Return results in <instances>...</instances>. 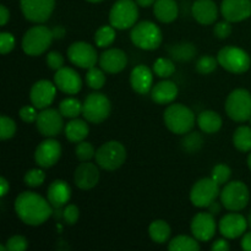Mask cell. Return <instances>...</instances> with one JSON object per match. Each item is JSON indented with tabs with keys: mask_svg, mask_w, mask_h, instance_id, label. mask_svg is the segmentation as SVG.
<instances>
[{
	"mask_svg": "<svg viewBox=\"0 0 251 251\" xmlns=\"http://www.w3.org/2000/svg\"><path fill=\"white\" fill-rule=\"evenodd\" d=\"M248 166H249V168L251 171V153L249 154V157H248Z\"/></svg>",
	"mask_w": 251,
	"mask_h": 251,
	"instance_id": "680465c9",
	"label": "cell"
},
{
	"mask_svg": "<svg viewBox=\"0 0 251 251\" xmlns=\"http://www.w3.org/2000/svg\"><path fill=\"white\" fill-rule=\"evenodd\" d=\"M149 233L151 239L157 244H163L171 237V227L166 221L157 220L150 225Z\"/></svg>",
	"mask_w": 251,
	"mask_h": 251,
	"instance_id": "4dcf8cb0",
	"label": "cell"
},
{
	"mask_svg": "<svg viewBox=\"0 0 251 251\" xmlns=\"http://www.w3.org/2000/svg\"><path fill=\"white\" fill-rule=\"evenodd\" d=\"M15 132H16V124L12 119L9 117L1 115L0 118V139L1 140H9L14 137Z\"/></svg>",
	"mask_w": 251,
	"mask_h": 251,
	"instance_id": "b9f144b4",
	"label": "cell"
},
{
	"mask_svg": "<svg viewBox=\"0 0 251 251\" xmlns=\"http://www.w3.org/2000/svg\"><path fill=\"white\" fill-rule=\"evenodd\" d=\"M100 65L108 74H118L127 65V56L122 49L112 48L103 51L100 56Z\"/></svg>",
	"mask_w": 251,
	"mask_h": 251,
	"instance_id": "44dd1931",
	"label": "cell"
},
{
	"mask_svg": "<svg viewBox=\"0 0 251 251\" xmlns=\"http://www.w3.org/2000/svg\"><path fill=\"white\" fill-rule=\"evenodd\" d=\"M54 83L61 92L66 95H76L82 87L80 75L71 68H61L54 75Z\"/></svg>",
	"mask_w": 251,
	"mask_h": 251,
	"instance_id": "d6986e66",
	"label": "cell"
},
{
	"mask_svg": "<svg viewBox=\"0 0 251 251\" xmlns=\"http://www.w3.org/2000/svg\"><path fill=\"white\" fill-rule=\"evenodd\" d=\"M221 12L229 22H240L251 16V0H223Z\"/></svg>",
	"mask_w": 251,
	"mask_h": 251,
	"instance_id": "ac0fdd59",
	"label": "cell"
},
{
	"mask_svg": "<svg viewBox=\"0 0 251 251\" xmlns=\"http://www.w3.org/2000/svg\"><path fill=\"white\" fill-rule=\"evenodd\" d=\"M115 39V28L110 25V26H102L100 28L97 29L95 34V42L96 46L100 48H105L109 47L110 44L114 42Z\"/></svg>",
	"mask_w": 251,
	"mask_h": 251,
	"instance_id": "e575fe53",
	"label": "cell"
},
{
	"mask_svg": "<svg viewBox=\"0 0 251 251\" xmlns=\"http://www.w3.org/2000/svg\"><path fill=\"white\" fill-rule=\"evenodd\" d=\"M211 249H212V251H228L230 249V245L228 244L227 240L218 239L213 243Z\"/></svg>",
	"mask_w": 251,
	"mask_h": 251,
	"instance_id": "f907efd6",
	"label": "cell"
},
{
	"mask_svg": "<svg viewBox=\"0 0 251 251\" xmlns=\"http://www.w3.org/2000/svg\"><path fill=\"white\" fill-rule=\"evenodd\" d=\"M203 144V139L199 132H191V134L186 135L185 139L183 140V147L186 152L189 153H194L198 152L201 149Z\"/></svg>",
	"mask_w": 251,
	"mask_h": 251,
	"instance_id": "ab89813d",
	"label": "cell"
},
{
	"mask_svg": "<svg viewBox=\"0 0 251 251\" xmlns=\"http://www.w3.org/2000/svg\"><path fill=\"white\" fill-rule=\"evenodd\" d=\"M10 20V12L5 5H0V25L5 26Z\"/></svg>",
	"mask_w": 251,
	"mask_h": 251,
	"instance_id": "816d5d0a",
	"label": "cell"
},
{
	"mask_svg": "<svg viewBox=\"0 0 251 251\" xmlns=\"http://www.w3.org/2000/svg\"><path fill=\"white\" fill-rule=\"evenodd\" d=\"M47 64L51 70H59L64 65V58L58 51H49L47 54Z\"/></svg>",
	"mask_w": 251,
	"mask_h": 251,
	"instance_id": "c3c4849f",
	"label": "cell"
},
{
	"mask_svg": "<svg viewBox=\"0 0 251 251\" xmlns=\"http://www.w3.org/2000/svg\"><path fill=\"white\" fill-rule=\"evenodd\" d=\"M53 39V32L48 27L33 26L22 38V49L27 55L38 56L49 48Z\"/></svg>",
	"mask_w": 251,
	"mask_h": 251,
	"instance_id": "277c9868",
	"label": "cell"
},
{
	"mask_svg": "<svg viewBox=\"0 0 251 251\" xmlns=\"http://www.w3.org/2000/svg\"><path fill=\"white\" fill-rule=\"evenodd\" d=\"M75 184L81 190H90L93 189L100 181V171L97 166L90 162H83L76 168L74 174Z\"/></svg>",
	"mask_w": 251,
	"mask_h": 251,
	"instance_id": "7402d4cb",
	"label": "cell"
},
{
	"mask_svg": "<svg viewBox=\"0 0 251 251\" xmlns=\"http://www.w3.org/2000/svg\"><path fill=\"white\" fill-rule=\"evenodd\" d=\"M218 60L211 55H203L196 61V71L201 75H208L217 68Z\"/></svg>",
	"mask_w": 251,
	"mask_h": 251,
	"instance_id": "74e56055",
	"label": "cell"
},
{
	"mask_svg": "<svg viewBox=\"0 0 251 251\" xmlns=\"http://www.w3.org/2000/svg\"><path fill=\"white\" fill-rule=\"evenodd\" d=\"M207 208H208V212L210 213H212L213 216H216V215H218V213L221 212V203L220 202H217V201H213V202H211L210 205L207 206Z\"/></svg>",
	"mask_w": 251,
	"mask_h": 251,
	"instance_id": "db71d44e",
	"label": "cell"
},
{
	"mask_svg": "<svg viewBox=\"0 0 251 251\" xmlns=\"http://www.w3.org/2000/svg\"><path fill=\"white\" fill-rule=\"evenodd\" d=\"M37 108L31 107V105H26V107H22L20 109L19 114L20 118L24 120L25 123H36L37 118H38V113H37Z\"/></svg>",
	"mask_w": 251,
	"mask_h": 251,
	"instance_id": "681fc988",
	"label": "cell"
},
{
	"mask_svg": "<svg viewBox=\"0 0 251 251\" xmlns=\"http://www.w3.org/2000/svg\"><path fill=\"white\" fill-rule=\"evenodd\" d=\"M7 251H25L28 248V242L22 235H14L6 242Z\"/></svg>",
	"mask_w": 251,
	"mask_h": 251,
	"instance_id": "ee69618b",
	"label": "cell"
},
{
	"mask_svg": "<svg viewBox=\"0 0 251 251\" xmlns=\"http://www.w3.org/2000/svg\"><path fill=\"white\" fill-rule=\"evenodd\" d=\"M131 42L140 49L154 50L162 43V31L156 24L151 21H141L132 27L130 32Z\"/></svg>",
	"mask_w": 251,
	"mask_h": 251,
	"instance_id": "3957f363",
	"label": "cell"
},
{
	"mask_svg": "<svg viewBox=\"0 0 251 251\" xmlns=\"http://www.w3.org/2000/svg\"><path fill=\"white\" fill-rule=\"evenodd\" d=\"M226 112L234 122L244 123L251 118V93L244 88H237L226 100Z\"/></svg>",
	"mask_w": 251,
	"mask_h": 251,
	"instance_id": "8992f818",
	"label": "cell"
},
{
	"mask_svg": "<svg viewBox=\"0 0 251 251\" xmlns=\"http://www.w3.org/2000/svg\"><path fill=\"white\" fill-rule=\"evenodd\" d=\"M47 198L50 205L54 208H61L66 206V203L70 201L71 189L69 184L64 180H54L49 185Z\"/></svg>",
	"mask_w": 251,
	"mask_h": 251,
	"instance_id": "d4e9b609",
	"label": "cell"
},
{
	"mask_svg": "<svg viewBox=\"0 0 251 251\" xmlns=\"http://www.w3.org/2000/svg\"><path fill=\"white\" fill-rule=\"evenodd\" d=\"M25 184L29 188H37L46 180V173L42 169H31L25 174Z\"/></svg>",
	"mask_w": 251,
	"mask_h": 251,
	"instance_id": "60d3db41",
	"label": "cell"
},
{
	"mask_svg": "<svg viewBox=\"0 0 251 251\" xmlns=\"http://www.w3.org/2000/svg\"><path fill=\"white\" fill-rule=\"evenodd\" d=\"M75 152H76V157H77L81 162H87L90 161L92 157L96 156L95 147H93L90 142H86V141L78 142L77 146H76L75 149Z\"/></svg>",
	"mask_w": 251,
	"mask_h": 251,
	"instance_id": "7bdbcfd3",
	"label": "cell"
},
{
	"mask_svg": "<svg viewBox=\"0 0 251 251\" xmlns=\"http://www.w3.org/2000/svg\"><path fill=\"white\" fill-rule=\"evenodd\" d=\"M164 124L173 134L185 135L193 130L195 125V114L186 105L176 103L164 110Z\"/></svg>",
	"mask_w": 251,
	"mask_h": 251,
	"instance_id": "7a4b0ae2",
	"label": "cell"
},
{
	"mask_svg": "<svg viewBox=\"0 0 251 251\" xmlns=\"http://www.w3.org/2000/svg\"><path fill=\"white\" fill-rule=\"evenodd\" d=\"M137 2V5L141 7H147V6H151L156 2V0H135Z\"/></svg>",
	"mask_w": 251,
	"mask_h": 251,
	"instance_id": "6f0895ef",
	"label": "cell"
},
{
	"mask_svg": "<svg viewBox=\"0 0 251 251\" xmlns=\"http://www.w3.org/2000/svg\"><path fill=\"white\" fill-rule=\"evenodd\" d=\"M110 114V100L102 93H91L82 103V115L92 124H100Z\"/></svg>",
	"mask_w": 251,
	"mask_h": 251,
	"instance_id": "30bf717a",
	"label": "cell"
},
{
	"mask_svg": "<svg viewBox=\"0 0 251 251\" xmlns=\"http://www.w3.org/2000/svg\"><path fill=\"white\" fill-rule=\"evenodd\" d=\"M218 64L233 74H243L250 69L251 59L249 54L238 47H225L218 51Z\"/></svg>",
	"mask_w": 251,
	"mask_h": 251,
	"instance_id": "9c48e42d",
	"label": "cell"
},
{
	"mask_svg": "<svg viewBox=\"0 0 251 251\" xmlns=\"http://www.w3.org/2000/svg\"><path fill=\"white\" fill-rule=\"evenodd\" d=\"M178 96V86L172 81H161L152 87V100L157 104H169Z\"/></svg>",
	"mask_w": 251,
	"mask_h": 251,
	"instance_id": "484cf974",
	"label": "cell"
},
{
	"mask_svg": "<svg viewBox=\"0 0 251 251\" xmlns=\"http://www.w3.org/2000/svg\"><path fill=\"white\" fill-rule=\"evenodd\" d=\"M61 157V146L56 140L48 137L37 146L34 152L36 163L42 168H50Z\"/></svg>",
	"mask_w": 251,
	"mask_h": 251,
	"instance_id": "9a60e30c",
	"label": "cell"
},
{
	"mask_svg": "<svg viewBox=\"0 0 251 251\" xmlns=\"http://www.w3.org/2000/svg\"><path fill=\"white\" fill-rule=\"evenodd\" d=\"M230 176H232V171H230L229 167L227 164H217V166L213 167L212 172H211V178L218 184V185H225L226 183H228Z\"/></svg>",
	"mask_w": 251,
	"mask_h": 251,
	"instance_id": "f35d334b",
	"label": "cell"
},
{
	"mask_svg": "<svg viewBox=\"0 0 251 251\" xmlns=\"http://www.w3.org/2000/svg\"><path fill=\"white\" fill-rule=\"evenodd\" d=\"M232 25H230L229 21H222V22H218L217 25L215 26L213 28V32H215V36L220 39H226L232 34Z\"/></svg>",
	"mask_w": 251,
	"mask_h": 251,
	"instance_id": "7dc6e473",
	"label": "cell"
},
{
	"mask_svg": "<svg viewBox=\"0 0 251 251\" xmlns=\"http://www.w3.org/2000/svg\"><path fill=\"white\" fill-rule=\"evenodd\" d=\"M51 207L53 206L48 200L32 191L21 193L15 200V212L17 217L25 225L33 226V227L47 222V220L53 215Z\"/></svg>",
	"mask_w": 251,
	"mask_h": 251,
	"instance_id": "6da1fadb",
	"label": "cell"
},
{
	"mask_svg": "<svg viewBox=\"0 0 251 251\" xmlns=\"http://www.w3.org/2000/svg\"><path fill=\"white\" fill-rule=\"evenodd\" d=\"M51 32H53L54 39H61L65 36V28L61 26H56L55 28L51 29Z\"/></svg>",
	"mask_w": 251,
	"mask_h": 251,
	"instance_id": "11a10c76",
	"label": "cell"
},
{
	"mask_svg": "<svg viewBox=\"0 0 251 251\" xmlns=\"http://www.w3.org/2000/svg\"><path fill=\"white\" fill-rule=\"evenodd\" d=\"M153 76L146 65H137L130 74V83L132 90L139 95H147L152 88Z\"/></svg>",
	"mask_w": 251,
	"mask_h": 251,
	"instance_id": "cb8c5ba5",
	"label": "cell"
},
{
	"mask_svg": "<svg viewBox=\"0 0 251 251\" xmlns=\"http://www.w3.org/2000/svg\"><path fill=\"white\" fill-rule=\"evenodd\" d=\"M68 58L74 65L78 68L91 69L97 64L98 54L90 43L75 42L69 47Z\"/></svg>",
	"mask_w": 251,
	"mask_h": 251,
	"instance_id": "4fadbf2b",
	"label": "cell"
},
{
	"mask_svg": "<svg viewBox=\"0 0 251 251\" xmlns=\"http://www.w3.org/2000/svg\"><path fill=\"white\" fill-rule=\"evenodd\" d=\"M233 144L235 149L242 152L251 151V127L250 126H239L233 135Z\"/></svg>",
	"mask_w": 251,
	"mask_h": 251,
	"instance_id": "1f68e13d",
	"label": "cell"
},
{
	"mask_svg": "<svg viewBox=\"0 0 251 251\" xmlns=\"http://www.w3.org/2000/svg\"><path fill=\"white\" fill-rule=\"evenodd\" d=\"M90 127L85 120H81L75 118L71 122H69L65 126V136L66 139L74 144L83 141L88 136Z\"/></svg>",
	"mask_w": 251,
	"mask_h": 251,
	"instance_id": "f1b7e54d",
	"label": "cell"
},
{
	"mask_svg": "<svg viewBox=\"0 0 251 251\" xmlns=\"http://www.w3.org/2000/svg\"><path fill=\"white\" fill-rule=\"evenodd\" d=\"M139 19V7L134 0H118L109 12V22L114 28L127 29L134 27Z\"/></svg>",
	"mask_w": 251,
	"mask_h": 251,
	"instance_id": "5b68a950",
	"label": "cell"
},
{
	"mask_svg": "<svg viewBox=\"0 0 251 251\" xmlns=\"http://www.w3.org/2000/svg\"><path fill=\"white\" fill-rule=\"evenodd\" d=\"M221 202L228 211H242L249 203V189L243 181L234 180L227 183L220 194Z\"/></svg>",
	"mask_w": 251,
	"mask_h": 251,
	"instance_id": "52a82bcc",
	"label": "cell"
},
{
	"mask_svg": "<svg viewBox=\"0 0 251 251\" xmlns=\"http://www.w3.org/2000/svg\"><path fill=\"white\" fill-rule=\"evenodd\" d=\"M248 221L245 220L244 216L239 215V213H228V215L223 216L222 220L220 221V228L221 234L227 239H235L243 235L247 230Z\"/></svg>",
	"mask_w": 251,
	"mask_h": 251,
	"instance_id": "ffe728a7",
	"label": "cell"
},
{
	"mask_svg": "<svg viewBox=\"0 0 251 251\" xmlns=\"http://www.w3.org/2000/svg\"><path fill=\"white\" fill-rule=\"evenodd\" d=\"M0 188H1V190H0V196L4 198L7 194V191L10 190V185L5 178H0Z\"/></svg>",
	"mask_w": 251,
	"mask_h": 251,
	"instance_id": "9f6ffc18",
	"label": "cell"
},
{
	"mask_svg": "<svg viewBox=\"0 0 251 251\" xmlns=\"http://www.w3.org/2000/svg\"><path fill=\"white\" fill-rule=\"evenodd\" d=\"M96 162L105 171H117L126 159V150L120 142L108 141L96 151Z\"/></svg>",
	"mask_w": 251,
	"mask_h": 251,
	"instance_id": "ba28073f",
	"label": "cell"
},
{
	"mask_svg": "<svg viewBox=\"0 0 251 251\" xmlns=\"http://www.w3.org/2000/svg\"><path fill=\"white\" fill-rule=\"evenodd\" d=\"M153 14L156 19L163 24L173 22L179 14L178 4L176 0H156L153 4Z\"/></svg>",
	"mask_w": 251,
	"mask_h": 251,
	"instance_id": "4316f807",
	"label": "cell"
},
{
	"mask_svg": "<svg viewBox=\"0 0 251 251\" xmlns=\"http://www.w3.org/2000/svg\"><path fill=\"white\" fill-rule=\"evenodd\" d=\"M153 71L157 76L163 78L171 77L176 73V65L168 58H159L154 61Z\"/></svg>",
	"mask_w": 251,
	"mask_h": 251,
	"instance_id": "d590c367",
	"label": "cell"
},
{
	"mask_svg": "<svg viewBox=\"0 0 251 251\" xmlns=\"http://www.w3.org/2000/svg\"><path fill=\"white\" fill-rule=\"evenodd\" d=\"M80 217V211L76 205H68L63 210V220L65 221L66 225H75Z\"/></svg>",
	"mask_w": 251,
	"mask_h": 251,
	"instance_id": "bcb514c9",
	"label": "cell"
},
{
	"mask_svg": "<svg viewBox=\"0 0 251 251\" xmlns=\"http://www.w3.org/2000/svg\"><path fill=\"white\" fill-rule=\"evenodd\" d=\"M168 249L171 251H199L200 245L196 238L194 239L188 235H179L169 243Z\"/></svg>",
	"mask_w": 251,
	"mask_h": 251,
	"instance_id": "d6a6232c",
	"label": "cell"
},
{
	"mask_svg": "<svg viewBox=\"0 0 251 251\" xmlns=\"http://www.w3.org/2000/svg\"><path fill=\"white\" fill-rule=\"evenodd\" d=\"M249 122H250V124H251V118H250V119H249Z\"/></svg>",
	"mask_w": 251,
	"mask_h": 251,
	"instance_id": "6125c7cd",
	"label": "cell"
},
{
	"mask_svg": "<svg viewBox=\"0 0 251 251\" xmlns=\"http://www.w3.org/2000/svg\"><path fill=\"white\" fill-rule=\"evenodd\" d=\"M242 248L245 251H251V232L247 233L242 239Z\"/></svg>",
	"mask_w": 251,
	"mask_h": 251,
	"instance_id": "f5cc1de1",
	"label": "cell"
},
{
	"mask_svg": "<svg viewBox=\"0 0 251 251\" xmlns=\"http://www.w3.org/2000/svg\"><path fill=\"white\" fill-rule=\"evenodd\" d=\"M191 11L194 19L201 25H212L218 17L217 5L213 0H196Z\"/></svg>",
	"mask_w": 251,
	"mask_h": 251,
	"instance_id": "603a6c76",
	"label": "cell"
},
{
	"mask_svg": "<svg viewBox=\"0 0 251 251\" xmlns=\"http://www.w3.org/2000/svg\"><path fill=\"white\" fill-rule=\"evenodd\" d=\"M15 47V38L10 32H1L0 33V51L2 55L10 53Z\"/></svg>",
	"mask_w": 251,
	"mask_h": 251,
	"instance_id": "f6af8a7d",
	"label": "cell"
},
{
	"mask_svg": "<svg viewBox=\"0 0 251 251\" xmlns=\"http://www.w3.org/2000/svg\"><path fill=\"white\" fill-rule=\"evenodd\" d=\"M220 185L212 178L200 179L190 191V200L196 207H207L220 195Z\"/></svg>",
	"mask_w": 251,
	"mask_h": 251,
	"instance_id": "7c38bea8",
	"label": "cell"
},
{
	"mask_svg": "<svg viewBox=\"0 0 251 251\" xmlns=\"http://www.w3.org/2000/svg\"><path fill=\"white\" fill-rule=\"evenodd\" d=\"M86 81H87V85L91 88H93V90H100L105 85V75L103 73V70L93 66V68L88 69V73L86 75Z\"/></svg>",
	"mask_w": 251,
	"mask_h": 251,
	"instance_id": "8d00e7d4",
	"label": "cell"
},
{
	"mask_svg": "<svg viewBox=\"0 0 251 251\" xmlns=\"http://www.w3.org/2000/svg\"><path fill=\"white\" fill-rule=\"evenodd\" d=\"M198 125L205 134H215L222 127V118L213 110H203L199 114Z\"/></svg>",
	"mask_w": 251,
	"mask_h": 251,
	"instance_id": "83f0119b",
	"label": "cell"
},
{
	"mask_svg": "<svg viewBox=\"0 0 251 251\" xmlns=\"http://www.w3.org/2000/svg\"><path fill=\"white\" fill-rule=\"evenodd\" d=\"M25 19L36 24L48 21L55 7V0H20Z\"/></svg>",
	"mask_w": 251,
	"mask_h": 251,
	"instance_id": "8fae6325",
	"label": "cell"
},
{
	"mask_svg": "<svg viewBox=\"0 0 251 251\" xmlns=\"http://www.w3.org/2000/svg\"><path fill=\"white\" fill-rule=\"evenodd\" d=\"M36 125L38 131L43 136L54 137L60 134L63 130V115L59 110L46 108V109H42V112L38 114Z\"/></svg>",
	"mask_w": 251,
	"mask_h": 251,
	"instance_id": "5bb4252c",
	"label": "cell"
},
{
	"mask_svg": "<svg viewBox=\"0 0 251 251\" xmlns=\"http://www.w3.org/2000/svg\"><path fill=\"white\" fill-rule=\"evenodd\" d=\"M248 223H249L250 228H251V212L249 213V217H248Z\"/></svg>",
	"mask_w": 251,
	"mask_h": 251,
	"instance_id": "94428289",
	"label": "cell"
},
{
	"mask_svg": "<svg viewBox=\"0 0 251 251\" xmlns=\"http://www.w3.org/2000/svg\"><path fill=\"white\" fill-rule=\"evenodd\" d=\"M215 216L210 212H200L191 221V233L199 242H208L216 234Z\"/></svg>",
	"mask_w": 251,
	"mask_h": 251,
	"instance_id": "e0dca14e",
	"label": "cell"
},
{
	"mask_svg": "<svg viewBox=\"0 0 251 251\" xmlns=\"http://www.w3.org/2000/svg\"><path fill=\"white\" fill-rule=\"evenodd\" d=\"M86 1H88V2H100V1H103V0H86Z\"/></svg>",
	"mask_w": 251,
	"mask_h": 251,
	"instance_id": "91938a15",
	"label": "cell"
},
{
	"mask_svg": "<svg viewBox=\"0 0 251 251\" xmlns=\"http://www.w3.org/2000/svg\"><path fill=\"white\" fill-rule=\"evenodd\" d=\"M198 50H196L195 46L189 42H181V43L173 44L169 48V54H171L172 59L178 61H189L196 55Z\"/></svg>",
	"mask_w": 251,
	"mask_h": 251,
	"instance_id": "f546056e",
	"label": "cell"
},
{
	"mask_svg": "<svg viewBox=\"0 0 251 251\" xmlns=\"http://www.w3.org/2000/svg\"><path fill=\"white\" fill-rule=\"evenodd\" d=\"M56 88L58 87L55 86V83L53 85L50 81H37L29 91L31 103L37 109H46L53 103L56 95Z\"/></svg>",
	"mask_w": 251,
	"mask_h": 251,
	"instance_id": "2e32d148",
	"label": "cell"
},
{
	"mask_svg": "<svg viewBox=\"0 0 251 251\" xmlns=\"http://www.w3.org/2000/svg\"><path fill=\"white\" fill-rule=\"evenodd\" d=\"M59 112L64 118L75 119L78 115L82 114V103L76 98H65L59 104Z\"/></svg>",
	"mask_w": 251,
	"mask_h": 251,
	"instance_id": "836d02e7",
	"label": "cell"
}]
</instances>
